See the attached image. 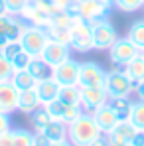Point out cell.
Instances as JSON below:
<instances>
[{
  "mask_svg": "<svg viewBox=\"0 0 144 146\" xmlns=\"http://www.w3.org/2000/svg\"><path fill=\"white\" fill-rule=\"evenodd\" d=\"M89 146H111V144H109L107 134H105V132H101V134H99V136H97V138H95V140H93Z\"/></svg>",
  "mask_w": 144,
  "mask_h": 146,
  "instance_id": "39",
  "label": "cell"
},
{
  "mask_svg": "<svg viewBox=\"0 0 144 146\" xmlns=\"http://www.w3.org/2000/svg\"><path fill=\"white\" fill-rule=\"evenodd\" d=\"M48 32L44 28H38V26H28L24 30V34L20 36V46L24 51H28L32 57H40L42 51L48 44Z\"/></svg>",
  "mask_w": 144,
  "mask_h": 146,
  "instance_id": "3",
  "label": "cell"
},
{
  "mask_svg": "<svg viewBox=\"0 0 144 146\" xmlns=\"http://www.w3.org/2000/svg\"><path fill=\"white\" fill-rule=\"evenodd\" d=\"M138 49H144V20H138L128 28V36H126Z\"/></svg>",
  "mask_w": 144,
  "mask_h": 146,
  "instance_id": "27",
  "label": "cell"
},
{
  "mask_svg": "<svg viewBox=\"0 0 144 146\" xmlns=\"http://www.w3.org/2000/svg\"><path fill=\"white\" fill-rule=\"evenodd\" d=\"M12 73H14L12 61H10V59H6V57H4V53L0 51V83H2V81H10Z\"/></svg>",
  "mask_w": 144,
  "mask_h": 146,
  "instance_id": "32",
  "label": "cell"
},
{
  "mask_svg": "<svg viewBox=\"0 0 144 146\" xmlns=\"http://www.w3.org/2000/svg\"><path fill=\"white\" fill-rule=\"evenodd\" d=\"M111 12V4L99 2V0H81L79 2V14L85 20H99L107 18Z\"/></svg>",
  "mask_w": 144,
  "mask_h": 146,
  "instance_id": "14",
  "label": "cell"
},
{
  "mask_svg": "<svg viewBox=\"0 0 144 146\" xmlns=\"http://www.w3.org/2000/svg\"><path fill=\"white\" fill-rule=\"evenodd\" d=\"M105 91L109 97H128L134 91V85L130 83V79L124 75V71L113 69L107 73L105 79Z\"/></svg>",
  "mask_w": 144,
  "mask_h": 146,
  "instance_id": "4",
  "label": "cell"
},
{
  "mask_svg": "<svg viewBox=\"0 0 144 146\" xmlns=\"http://www.w3.org/2000/svg\"><path fill=\"white\" fill-rule=\"evenodd\" d=\"M42 107V101H40V95L36 89H26V91H20V99H18V111L20 113H34L36 109Z\"/></svg>",
  "mask_w": 144,
  "mask_h": 146,
  "instance_id": "18",
  "label": "cell"
},
{
  "mask_svg": "<svg viewBox=\"0 0 144 146\" xmlns=\"http://www.w3.org/2000/svg\"><path fill=\"white\" fill-rule=\"evenodd\" d=\"M107 138H109V144L111 146H130V142H128L124 136L117 134V132H109Z\"/></svg>",
  "mask_w": 144,
  "mask_h": 146,
  "instance_id": "35",
  "label": "cell"
},
{
  "mask_svg": "<svg viewBox=\"0 0 144 146\" xmlns=\"http://www.w3.org/2000/svg\"><path fill=\"white\" fill-rule=\"evenodd\" d=\"M8 130H12V119H10L8 113H2L0 111V134H4Z\"/></svg>",
  "mask_w": 144,
  "mask_h": 146,
  "instance_id": "36",
  "label": "cell"
},
{
  "mask_svg": "<svg viewBox=\"0 0 144 146\" xmlns=\"http://www.w3.org/2000/svg\"><path fill=\"white\" fill-rule=\"evenodd\" d=\"M10 12H8V6H6V2L4 0H0V18H4V16H8Z\"/></svg>",
  "mask_w": 144,
  "mask_h": 146,
  "instance_id": "42",
  "label": "cell"
},
{
  "mask_svg": "<svg viewBox=\"0 0 144 146\" xmlns=\"http://www.w3.org/2000/svg\"><path fill=\"white\" fill-rule=\"evenodd\" d=\"M126 119L130 121V124L136 130H144V101L138 99L136 103H132V109H130Z\"/></svg>",
  "mask_w": 144,
  "mask_h": 146,
  "instance_id": "23",
  "label": "cell"
},
{
  "mask_svg": "<svg viewBox=\"0 0 144 146\" xmlns=\"http://www.w3.org/2000/svg\"><path fill=\"white\" fill-rule=\"evenodd\" d=\"M10 83L18 89V91H26V89H36L38 81L34 79V75L28 71V69H22V71H14L12 77H10Z\"/></svg>",
  "mask_w": 144,
  "mask_h": 146,
  "instance_id": "20",
  "label": "cell"
},
{
  "mask_svg": "<svg viewBox=\"0 0 144 146\" xmlns=\"http://www.w3.org/2000/svg\"><path fill=\"white\" fill-rule=\"evenodd\" d=\"M32 59H34V57H32L28 51H24V49H22V51H20V53L12 59V67H14V71L28 69V67H30V63H32Z\"/></svg>",
  "mask_w": 144,
  "mask_h": 146,
  "instance_id": "31",
  "label": "cell"
},
{
  "mask_svg": "<svg viewBox=\"0 0 144 146\" xmlns=\"http://www.w3.org/2000/svg\"><path fill=\"white\" fill-rule=\"evenodd\" d=\"M18 99H20V91L10 81L0 83V111L2 113L12 115L14 111H18Z\"/></svg>",
  "mask_w": 144,
  "mask_h": 146,
  "instance_id": "12",
  "label": "cell"
},
{
  "mask_svg": "<svg viewBox=\"0 0 144 146\" xmlns=\"http://www.w3.org/2000/svg\"><path fill=\"white\" fill-rule=\"evenodd\" d=\"M44 134L48 136L51 142H57V140H63V138H67V124L61 121H53L49 122L48 126H46V130H44Z\"/></svg>",
  "mask_w": 144,
  "mask_h": 146,
  "instance_id": "22",
  "label": "cell"
},
{
  "mask_svg": "<svg viewBox=\"0 0 144 146\" xmlns=\"http://www.w3.org/2000/svg\"><path fill=\"white\" fill-rule=\"evenodd\" d=\"M42 107L49 113V117H51L53 121H61V122H65V124H69L71 121H75V119L83 113L79 105H69V103H63V101H59V99L51 101L48 105H42Z\"/></svg>",
  "mask_w": 144,
  "mask_h": 146,
  "instance_id": "7",
  "label": "cell"
},
{
  "mask_svg": "<svg viewBox=\"0 0 144 146\" xmlns=\"http://www.w3.org/2000/svg\"><path fill=\"white\" fill-rule=\"evenodd\" d=\"M105 79H107V71L101 69V65L95 61H85L81 63L79 69V87H105Z\"/></svg>",
  "mask_w": 144,
  "mask_h": 146,
  "instance_id": "8",
  "label": "cell"
},
{
  "mask_svg": "<svg viewBox=\"0 0 144 146\" xmlns=\"http://www.w3.org/2000/svg\"><path fill=\"white\" fill-rule=\"evenodd\" d=\"M53 2H55V4H57V6H59L61 10H65V8H67V6H69L71 2H75V0H53Z\"/></svg>",
  "mask_w": 144,
  "mask_h": 146,
  "instance_id": "43",
  "label": "cell"
},
{
  "mask_svg": "<svg viewBox=\"0 0 144 146\" xmlns=\"http://www.w3.org/2000/svg\"><path fill=\"white\" fill-rule=\"evenodd\" d=\"M111 132H117V134H120V136H124L128 142H130V138L134 136V132H136V128L130 124V121L128 119H120L119 121V124L111 130Z\"/></svg>",
  "mask_w": 144,
  "mask_h": 146,
  "instance_id": "30",
  "label": "cell"
},
{
  "mask_svg": "<svg viewBox=\"0 0 144 146\" xmlns=\"http://www.w3.org/2000/svg\"><path fill=\"white\" fill-rule=\"evenodd\" d=\"M4 2H6L8 12H10L12 16H20V14L24 12V8L32 2V0H4Z\"/></svg>",
  "mask_w": 144,
  "mask_h": 146,
  "instance_id": "33",
  "label": "cell"
},
{
  "mask_svg": "<svg viewBox=\"0 0 144 146\" xmlns=\"http://www.w3.org/2000/svg\"><path fill=\"white\" fill-rule=\"evenodd\" d=\"M0 146H14V142H12V132L10 130L4 132V134H0Z\"/></svg>",
  "mask_w": 144,
  "mask_h": 146,
  "instance_id": "40",
  "label": "cell"
},
{
  "mask_svg": "<svg viewBox=\"0 0 144 146\" xmlns=\"http://www.w3.org/2000/svg\"><path fill=\"white\" fill-rule=\"evenodd\" d=\"M28 71L34 75L36 81H46L49 77H53V67L49 65L48 61H44L42 57H34L30 67H28Z\"/></svg>",
  "mask_w": 144,
  "mask_h": 146,
  "instance_id": "19",
  "label": "cell"
},
{
  "mask_svg": "<svg viewBox=\"0 0 144 146\" xmlns=\"http://www.w3.org/2000/svg\"><path fill=\"white\" fill-rule=\"evenodd\" d=\"M20 51H22V46H20V42H8V44H6V48L2 49L4 57H6V59H10V61H12V59H14V57H16Z\"/></svg>",
  "mask_w": 144,
  "mask_h": 146,
  "instance_id": "34",
  "label": "cell"
},
{
  "mask_svg": "<svg viewBox=\"0 0 144 146\" xmlns=\"http://www.w3.org/2000/svg\"><path fill=\"white\" fill-rule=\"evenodd\" d=\"M40 57L44 61H48L51 67H55V65H59V63H63L65 59L71 57V48L65 46V44H59L55 40H48V44H46Z\"/></svg>",
  "mask_w": 144,
  "mask_h": 146,
  "instance_id": "11",
  "label": "cell"
},
{
  "mask_svg": "<svg viewBox=\"0 0 144 146\" xmlns=\"http://www.w3.org/2000/svg\"><path fill=\"white\" fill-rule=\"evenodd\" d=\"M8 42H10V40H8L6 36H2V34H0V51L6 48V44H8Z\"/></svg>",
  "mask_w": 144,
  "mask_h": 146,
  "instance_id": "45",
  "label": "cell"
},
{
  "mask_svg": "<svg viewBox=\"0 0 144 146\" xmlns=\"http://www.w3.org/2000/svg\"><path fill=\"white\" fill-rule=\"evenodd\" d=\"M134 93L138 95V99H140V101H144V81H142V83H138V87L134 89Z\"/></svg>",
  "mask_w": 144,
  "mask_h": 146,
  "instance_id": "41",
  "label": "cell"
},
{
  "mask_svg": "<svg viewBox=\"0 0 144 146\" xmlns=\"http://www.w3.org/2000/svg\"><path fill=\"white\" fill-rule=\"evenodd\" d=\"M71 49L79 51V53L95 49L93 48V28L81 16L75 18L71 26Z\"/></svg>",
  "mask_w": 144,
  "mask_h": 146,
  "instance_id": "2",
  "label": "cell"
},
{
  "mask_svg": "<svg viewBox=\"0 0 144 146\" xmlns=\"http://www.w3.org/2000/svg\"><path fill=\"white\" fill-rule=\"evenodd\" d=\"M49 122H51V117H49V113L44 107H40L34 113H30V124H32L34 132H44Z\"/></svg>",
  "mask_w": 144,
  "mask_h": 146,
  "instance_id": "21",
  "label": "cell"
},
{
  "mask_svg": "<svg viewBox=\"0 0 144 146\" xmlns=\"http://www.w3.org/2000/svg\"><path fill=\"white\" fill-rule=\"evenodd\" d=\"M20 16H22L30 26H38V28H44V30H48L49 26H51V18H49L46 12H42V10L36 6L34 0L24 8V12H22Z\"/></svg>",
  "mask_w": 144,
  "mask_h": 146,
  "instance_id": "15",
  "label": "cell"
},
{
  "mask_svg": "<svg viewBox=\"0 0 144 146\" xmlns=\"http://www.w3.org/2000/svg\"><path fill=\"white\" fill-rule=\"evenodd\" d=\"M79 69H81V63L75 61L73 57H69L63 63H59V65L53 67V79L59 85H77V81H79Z\"/></svg>",
  "mask_w": 144,
  "mask_h": 146,
  "instance_id": "9",
  "label": "cell"
},
{
  "mask_svg": "<svg viewBox=\"0 0 144 146\" xmlns=\"http://www.w3.org/2000/svg\"><path fill=\"white\" fill-rule=\"evenodd\" d=\"M75 2H81V0H75Z\"/></svg>",
  "mask_w": 144,
  "mask_h": 146,
  "instance_id": "48",
  "label": "cell"
},
{
  "mask_svg": "<svg viewBox=\"0 0 144 146\" xmlns=\"http://www.w3.org/2000/svg\"><path fill=\"white\" fill-rule=\"evenodd\" d=\"M57 99L63 101V103H69V105H79V101H81V89H79V85H61Z\"/></svg>",
  "mask_w": 144,
  "mask_h": 146,
  "instance_id": "25",
  "label": "cell"
},
{
  "mask_svg": "<svg viewBox=\"0 0 144 146\" xmlns=\"http://www.w3.org/2000/svg\"><path fill=\"white\" fill-rule=\"evenodd\" d=\"M48 38L49 40H55V42H59V44H65V46H69L71 48V28H59V26H49L48 30Z\"/></svg>",
  "mask_w": 144,
  "mask_h": 146,
  "instance_id": "24",
  "label": "cell"
},
{
  "mask_svg": "<svg viewBox=\"0 0 144 146\" xmlns=\"http://www.w3.org/2000/svg\"><path fill=\"white\" fill-rule=\"evenodd\" d=\"M99 2H105V4H111V6H113V2H115V0H99Z\"/></svg>",
  "mask_w": 144,
  "mask_h": 146,
  "instance_id": "46",
  "label": "cell"
},
{
  "mask_svg": "<svg viewBox=\"0 0 144 146\" xmlns=\"http://www.w3.org/2000/svg\"><path fill=\"white\" fill-rule=\"evenodd\" d=\"M79 89H81L79 107H81L83 113L93 115L99 107H103L109 101V95H107L105 87H79Z\"/></svg>",
  "mask_w": 144,
  "mask_h": 146,
  "instance_id": "6",
  "label": "cell"
},
{
  "mask_svg": "<svg viewBox=\"0 0 144 146\" xmlns=\"http://www.w3.org/2000/svg\"><path fill=\"white\" fill-rule=\"evenodd\" d=\"M140 53V49L136 48L128 38H119L111 48H109V57L115 65H126L130 59H134Z\"/></svg>",
  "mask_w": 144,
  "mask_h": 146,
  "instance_id": "5",
  "label": "cell"
},
{
  "mask_svg": "<svg viewBox=\"0 0 144 146\" xmlns=\"http://www.w3.org/2000/svg\"><path fill=\"white\" fill-rule=\"evenodd\" d=\"M93 117H95L97 124H99V128H101V132H105V134H109L120 121V115L117 111H113V107L109 105V103H105L103 107H99L95 113H93Z\"/></svg>",
  "mask_w": 144,
  "mask_h": 146,
  "instance_id": "13",
  "label": "cell"
},
{
  "mask_svg": "<svg viewBox=\"0 0 144 146\" xmlns=\"http://www.w3.org/2000/svg\"><path fill=\"white\" fill-rule=\"evenodd\" d=\"M130 146H144V130H136L130 138Z\"/></svg>",
  "mask_w": 144,
  "mask_h": 146,
  "instance_id": "38",
  "label": "cell"
},
{
  "mask_svg": "<svg viewBox=\"0 0 144 146\" xmlns=\"http://www.w3.org/2000/svg\"><path fill=\"white\" fill-rule=\"evenodd\" d=\"M59 89H61V85L53 77H49L46 81H38V85H36V91L40 95L42 105H48L51 101H55V99L59 97Z\"/></svg>",
  "mask_w": 144,
  "mask_h": 146,
  "instance_id": "16",
  "label": "cell"
},
{
  "mask_svg": "<svg viewBox=\"0 0 144 146\" xmlns=\"http://www.w3.org/2000/svg\"><path fill=\"white\" fill-rule=\"evenodd\" d=\"M140 53H142V55H144V49H140Z\"/></svg>",
  "mask_w": 144,
  "mask_h": 146,
  "instance_id": "47",
  "label": "cell"
},
{
  "mask_svg": "<svg viewBox=\"0 0 144 146\" xmlns=\"http://www.w3.org/2000/svg\"><path fill=\"white\" fill-rule=\"evenodd\" d=\"M49 146H73L69 138H63V140H57V142H51Z\"/></svg>",
  "mask_w": 144,
  "mask_h": 146,
  "instance_id": "44",
  "label": "cell"
},
{
  "mask_svg": "<svg viewBox=\"0 0 144 146\" xmlns=\"http://www.w3.org/2000/svg\"><path fill=\"white\" fill-rule=\"evenodd\" d=\"M124 75L130 79V83L134 85V89L138 87V83H142L144 81V55L142 53H138L134 59H130L126 65H124Z\"/></svg>",
  "mask_w": 144,
  "mask_h": 146,
  "instance_id": "17",
  "label": "cell"
},
{
  "mask_svg": "<svg viewBox=\"0 0 144 146\" xmlns=\"http://www.w3.org/2000/svg\"><path fill=\"white\" fill-rule=\"evenodd\" d=\"M101 134V128L97 124L95 117L89 113H81L75 121L67 124V138L73 146H89Z\"/></svg>",
  "mask_w": 144,
  "mask_h": 146,
  "instance_id": "1",
  "label": "cell"
},
{
  "mask_svg": "<svg viewBox=\"0 0 144 146\" xmlns=\"http://www.w3.org/2000/svg\"><path fill=\"white\" fill-rule=\"evenodd\" d=\"M120 12H126V14H132L136 10L144 8V0H115L113 2Z\"/></svg>",
  "mask_w": 144,
  "mask_h": 146,
  "instance_id": "29",
  "label": "cell"
},
{
  "mask_svg": "<svg viewBox=\"0 0 144 146\" xmlns=\"http://www.w3.org/2000/svg\"><path fill=\"white\" fill-rule=\"evenodd\" d=\"M12 142L14 146H34V132L26 128H12Z\"/></svg>",
  "mask_w": 144,
  "mask_h": 146,
  "instance_id": "28",
  "label": "cell"
},
{
  "mask_svg": "<svg viewBox=\"0 0 144 146\" xmlns=\"http://www.w3.org/2000/svg\"><path fill=\"white\" fill-rule=\"evenodd\" d=\"M49 144H51V140L44 132H34V146H49Z\"/></svg>",
  "mask_w": 144,
  "mask_h": 146,
  "instance_id": "37",
  "label": "cell"
},
{
  "mask_svg": "<svg viewBox=\"0 0 144 146\" xmlns=\"http://www.w3.org/2000/svg\"><path fill=\"white\" fill-rule=\"evenodd\" d=\"M107 103L113 107V111L119 113L120 119H126L128 113H130V109H132V101H130L128 97H109Z\"/></svg>",
  "mask_w": 144,
  "mask_h": 146,
  "instance_id": "26",
  "label": "cell"
},
{
  "mask_svg": "<svg viewBox=\"0 0 144 146\" xmlns=\"http://www.w3.org/2000/svg\"><path fill=\"white\" fill-rule=\"evenodd\" d=\"M117 40H119V34L109 20H103L99 26L93 28V48L95 49H109Z\"/></svg>",
  "mask_w": 144,
  "mask_h": 146,
  "instance_id": "10",
  "label": "cell"
}]
</instances>
